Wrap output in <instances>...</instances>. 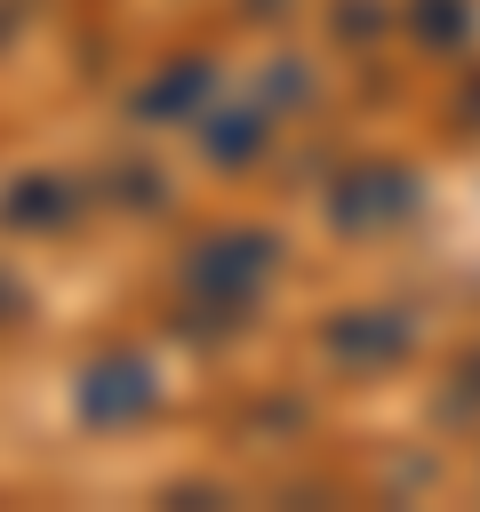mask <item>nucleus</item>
<instances>
[]
</instances>
